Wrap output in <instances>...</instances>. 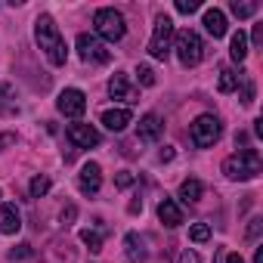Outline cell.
<instances>
[{"label": "cell", "instance_id": "f1b7e54d", "mask_svg": "<svg viewBox=\"0 0 263 263\" xmlns=\"http://www.w3.org/2000/svg\"><path fill=\"white\" fill-rule=\"evenodd\" d=\"M115 186H118V189H130V186H134V174H130V171H121V174L115 177Z\"/></svg>", "mask_w": 263, "mask_h": 263}, {"label": "cell", "instance_id": "2e32d148", "mask_svg": "<svg viewBox=\"0 0 263 263\" xmlns=\"http://www.w3.org/2000/svg\"><path fill=\"white\" fill-rule=\"evenodd\" d=\"M201 25L208 28V34H211L214 41H217V37H223V34L229 31V25H226V13H223V10H217V7H214V10H204Z\"/></svg>", "mask_w": 263, "mask_h": 263}, {"label": "cell", "instance_id": "d4e9b609", "mask_svg": "<svg viewBox=\"0 0 263 263\" xmlns=\"http://www.w3.org/2000/svg\"><path fill=\"white\" fill-rule=\"evenodd\" d=\"M232 13H235L238 19H251V16L257 13V4H238V0H235V4H232Z\"/></svg>", "mask_w": 263, "mask_h": 263}, {"label": "cell", "instance_id": "d6a6232c", "mask_svg": "<svg viewBox=\"0 0 263 263\" xmlns=\"http://www.w3.org/2000/svg\"><path fill=\"white\" fill-rule=\"evenodd\" d=\"M251 41H254V47H260V44H263V25H254V34H251Z\"/></svg>", "mask_w": 263, "mask_h": 263}, {"label": "cell", "instance_id": "9a60e30c", "mask_svg": "<svg viewBox=\"0 0 263 263\" xmlns=\"http://www.w3.org/2000/svg\"><path fill=\"white\" fill-rule=\"evenodd\" d=\"M22 229V214L16 204H0V232L4 235H16Z\"/></svg>", "mask_w": 263, "mask_h": 263}, {"label": "cell", "instance_id": "d6986e66", "mask_svg": "<svg viewBox=\"0 0 263 263\" xmlns=\"http://www.w3.org/2000/svg\"><path fill=\"white\" fill-rule=\"evenodd\" d=\"M229 56H232L235 62H245V56H248V37H245V31H241V28L232 34V44H229Z\"/></svg>", "mask_w": 263, "mask_h": 263}, {"label": "cell", "instance_id": "52a82bcc", "mask_svg": "<svg viewBox=\"0 0 263 263\" xmlns=\"http://www.w3.org/2000/svg\"><path fill=\"white\" fill-rule=\"evenodd\" d=\"M78 53L84 62H96V65H105L111 59V53L105 50V44L96 34H78Z\"/></svg>", "mask_w": 263, "mask_h": 263}, {"label": "cell", "instance_id": "44dd1931", "mask_svg": "<svg viewBox=\"0 0 263 263\" xmlns=\"http://www.w3.org/2000/svg\"><path fill=\"white\" fill-rule=\"evenodd\" d=\"M81 241H84L93 254L102 251V232H96V229H84V232H81Z\"/></svg>", "mask_w": 263, "mask_h": 263}, {"label": "cell", "instance_id": "277c9868", "mask_svg": "<svg viewBox=\"0 0 263 263\" xmlns=\"http://www.w3.org/2000/svg\"><path fill=\"white\" fill-rule=\"evenodd\" d=\"M174 19L171 16H158L155 19V31H152V41H149V56L152 59H167L171 50H174Z\"/></svg>", "mask_w": 263, "mask_h": 263}, {"label": "cell", "instance_id": "484cf974", "mask_svg": "<svg viewBox=\"0 0 263 263\" xmlns=\"http://www.w3.org/2000/svg\"><path fill=\"white\" fill-rule=\"evenodd\" d=\"M238 84H241V105H251L254 102V81L251 78H241Z\"/></svg>", "mask_w": 263, "mask_h": 263}, {"label": "cell", "instance_id": "ac0fdd59", "mask_svg": "<svg viewBox=\"0 0 263 263\" xmlns=\"http://www.w3.org/2000/svg\"><path fill=\"white\" fill-rule=\"evenodd\" d=\"M201 195H204V186H201V180H183V186H180V198H183V201L195 204Z\"/></svg>", "mask_w": 263, "mask_h": 263}, {"label": "cell", "instance_id": "4dcf8cb0", "mask_svg": "<svg viewBox=\"0 0 263 263\" xmlns=\"http://www.w3.org/2000/svg\"><path fill=\"white\" fill-rule=\"evenodd\" d=\"M260 229H263V217H254V220H251V226H248V238H257V235H260Z\"/></svg>", "mask_w": 263, "mask_h": 263}, {"label": "cell", "instance_id": "83f0119b", "mask_svg": "<svg viewBox=\"0 0 263 263\" xmlns=\"http://www.w3.org/2000/svg\"><path fill=\"white\" fill-rule=\"evenodd\" d=\"M201 4L198 0H177V13H183V16H189V13H195Z\"/></svg>", "mask_w": 263, "mask_h": 263}, {"label": "cell", "instance_id": "836d02e7", "mask_svg": "<svg viewBox=\"0 0 263 263\" xmlns=\"http://www.w3.org/2000/svg\"><path fill=\"white\" fill-rule=\"evenodd\" d=\"M74 214H78V211H74V204H68V208L62 211V223H68V220H74Z\"/></svg>", "mask_w": 263, "mask_h": 263}, {"label": "cell", "instance_id": "e575fe53", "mask_svg": "<svg viewBox=\"0 0 263 263\" xmlns=\"http://www.w3.org/2000/svg\"><path fill=\"white\" fill-rule=\"evenodd\" d=\"M158 158H161V161H171V158H174V149H171V146H164V149L158 152Z\"/></svg>", "mask_w": 263, "mask_h": 263}, {"label": "cell", "instance_id": "ffe728a7", "mask_svg": "<svg viewBox=\"0 0 263 263\" xmlns=\"http://www.w3.org/2000/svg\"><path fill=\"white\" fill-rule=\"evenodd\" d=\"M238 81H241L238 71L223 68V71H220V81H217V90H220V93H232V90H238Z\"/></svg>", "mask_w": 263, "mask_h": 263}, {"label": "cell", "instance_id": "d590c367", "mask_svg": "<svg viewBox=\"0 0 263 263\" xmlns=\"http://www.w3.org/2000/svg\"><path fill=\"white\" fill-rule=\"evenodd\" d=\"M130 214H137V211H143V201H130V208H127Z\"/></svg>", "mask_w": 263, "mask_h": 263}, {"label": "cell", "instance_id": "603a6c76", "mask_svg": "<svg viewBox=\"0 0 263 263\" xmlns=\"http://www.w3.org/2000/svg\"><path fill=\"white\" fill-rule=\"evenodd\" d=\"M137 81H140L143 87H155V71H152V65H137Z\"/></svg>", "mask_w": 263, "mask_h": 263}, {"label": "cell", "instance_id": "8fae6325", "mask_svg": "<svg viewBox=\"0 0 263 263\" xmlns=\"http://www.w3.org/2000/svg\"><path fill=\"white\" fill-rule=\"evenodd\" d=\"M140 140H146V143H158L161 140V134H164V121L155 115V111H149V115H143L140 118Z\"/></svg>", "mask_w": 263, "mask_h": 263}, {"label": "cell", "instance_id": "30bf717a", "mask_svg": "<svg viewBox=\"0 0 263 263\" xmlns=\"http://www.w3.org/2000/svg\"><path fill=\"white\" fill-rule=\"evenodd\" d=\"M99 186H102V171H99V164H96V161L84 164L81 174H78V189H81L84 195H96Z\"/></svg>", "mask_w": 263, "mask_h": 263}, {"label": "cell", "instance_id": "8d00e7d4", "mask_svg": "<svg viewBox=\"0 0 263 263\" xmlns=\"http://www.w3.org/2000/svg\"><path fill=\"white\" fill-rule=\"evenodd\" d=\"M226 263H245V260H241V254H229V257H226Z\"/></svg>", "mask_w": 263, "mask_h": 263}, {"label": "cell", "instance_id": "4316f807", "mask_svg": "<svg viewBox=\"0 0 263 263\" xmlns=\"http://www.w3.org/2000/svg\"><path fill=\"white\" fill-rule=\"evenodd\" d=\"M7 96H13V87H10V84H0V111H4V115H13L16 108L7 105Z\"/></svg>", "mask_w": 263, "mask_h": 263}, {"label": "cell", "instance_id": "4fadbf2b", "mask_svg": "<svg viewBox=\"0 0 263 263\" xmlns=\"http://www.w3.org/2000/svg\"><path fill=\"white\" fill-rule=\"evenodd\" d=\"M99 121L105 124V130H111V134H121V130L134 121V115H130V108H105L99 115Z\"/></svg>", "mask_w": 263, "mask_h": 263}, {"label": "cell", "instance_id": "74e56055", "mask_svg": "<svg viewBox=\"0 0 263 263\" xmlns=\"http://www.w3.org/2000/svg\"><path fill=\"white\" fill-rule=\"evenodd\" d=\"M254 263H263V248H257V251H254Z\"/></svg>", "mask_w": 263, "mask_h": 263}, {"label": "cell", "instance_id": "3957f363", "mask_svg": "<svg viewBox=\"0 0 263 263\" xmlns=\"http://www.w3.org/2000/svg\"><path fill=\"white\" fill-rule=\"evenodd\" d=\"M174 50H177V59H180L186 68H192V65H198V62L204 59V41H201V34L192 31V28L174 34Z\"/></svg>", "mask_w": 263, "mask_h": 263}, {"label": "cell", "instance_id": "6da1fadb", "mask_svg": "<svg viewBox=\"0 0 263 263\" xmlns=\"http://www.w3.org/2000/svg\"><path fill=\"white\" fill-rule=\"evenodd\" d=\"M34 41H37V47L44 50V56L50 59V65H65L68 47H65L62 31H59V25H56L53 16H47V13L37 16V22H34Z\"/></svg>", "mask_w": 263, "mask_h": 263}, {"label": "cell", "instance_id": "ba28073f", "mask_svg": "<svg viewBox=\"0 0 263 263\" xmlns=\"http://www.w3.org/2000/svg\"><path fill=\"white\" fill-rule=\"evenodd\" d=\"M56 108H59L65 118H81V115L87 111V96H84L81 90L68 87V90H62V93H59V99H56Z\"/></svg>", "mask_w": 263, "mask_h": 263}, {"label": "cell", "instance_id": "9c48e42d", "mask_svg": "<svg viewBox=\"0 0 263 263\" xmlns=\"http://www.w3.org/2000/svg\"><path fill=\"white\" fill-rule=\"evenodd\" d=\"M68 140L78 146V149H93V146H99V130L96 127H90V124H68Z\"/></svg>", "mask_w": 263, "mask_h": 263}, {"label": "cell", "instance_id": "f546056e", "mask_svg": "<svg viewBox=\"0 0 263 263\" xmlns=\"http://www.w3.org/2000/svg\"><path fill=\"white\" fill-rule=\"evenodd\" d=\"M10 257H13V260H25V257H31V245H19V248H13Z\"/></svg>", "mask_w": 263, "mask_h": 263}, {"label": "cell", "instance_id": "cb8c5ba5", "mask_svg": "<svg viewBox=\"0 0 263 263\" xmlns=\"http://www.w3.org/2000/svg\"><path fill=\"white\" fill-rule=\"evenodd\" d=\"M189 238H192V241H198V245H201V241H208V238H211V226H208V223H195V226L189 229Z\"/></svg>", "mask_w": 263, "mask_h": 263}, {"label": "cell", "instance_id": "8992f818", "mask_svg": "<svg viewBox=\"0 0 263 263\" xmlns=\"http://www.w3.org/2000/svg\"><path fill=\"white\" fill-rule=\"evenodd\" d=\"M192 143L198 146V149H211L217 140H220V134H223V127H220V118L217 115H198L195 121H192Z\"/></svg>", "mask_w": 263, "mask_h": 263}, {"label": "cell", "instance_id": "7a4b0ae2", "mask_svg": "<svg viewBox=\"0 0 263 263\" xmlns=\"http://www.w3.org/2000/svg\"><path fill=\"white\" fill-rule=\"evenodd\" d=\"M260 152L257 149H238L235 155H229L226 161H223V174L229 177V180H254L257 174H260Z\"/></svg>", "mask_w": 263, "mask_h": 263}, {"label": "cell", "instance_id": "e0dca14e", "mask_svg": "<svg viewBox=\"0 0 263 263\" xmlns=\"http://www.w3.org/2000/svg\"><path fill=\"white\" fill-rule=\"evenodd\" d=\"M124 251H127V260H130V263H143V260L149 257L146 238L137 235V232H127V235H124Z\"/></svg>", "mask_w": 263, "mask_h": 263}, {"label": "cell", "instance_id": "7c38bea8", "mask_svg": "<svg viewBox=\"0 0 263 263\" xmlns=\"http://www.w3.org/2000/svg\"><path fill=\"white\" fill-rule=\"evenodd\" d=\"M108 93H111V99H121V102H127V105L140 99V93L130 87L127 74H111V81H108Z\"/></svg>", "mask_w": 263, "mask_h": 263}, {"label": "cell", "instance_id": "5b68a950", "mask_svg": "<svg viewBox=\"0 0 263 263\" xmlns=\"http://www.w3.org/2000/svg\"><path fill=\"white\" fill-rule=\"evenodd\" d=\"M93 25H96V34L99 37H105V41H121L124 34H127V25H124V16L118 13V10H111V7H102V10H96V16H93Z\"/></svg>", "mask_w": 263, "mask_h": 263}, {"label": "cell", "instance_id": "7402d4cb", "mask_svg": "<svg viewBox=\"0 0 263 263\" xmlns=\"http://www.w3.org/2000/svg\"><path fill=\"white\" fill-rule=\"evenodd\" d=\"M28 192H31V198L47 195V192H50V177H34V180H31V186H28Z\"/></svg>", "mask_w": 263, "mask_h": 263}, {"label": "cell", "instance_id": "5bb4252c", "mask_svg": "<svg viewBox=\"0 0 263 263\" xmlns=\"http://www.w3.org/2000/svg\"><path fill=\"white\" fill-rule=\"evenodd\" d=\"M158 220H161L164 226L177 229V226L183 223V208H180V204H177L174 198H167V195H164V198L158 201Z\"/></svg>", "mask_w": 263, "mask_h": 263}, {"label": "cell", "instance_id": "1f68e13d", "mask_svg": "<svg viewBox=\"0 0 263 263\" xmlns=\"http://www.w3.org/2000/svg\"><path fill=\"white\" fill-rule=\"evenodd\" d=\"M177 263H201V257H198V254H195V251H183V254H180V260H177Z\"/></svg>", "mask_w": 263, "mask_h": 263}]
</instances>
